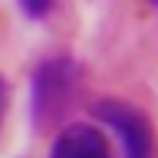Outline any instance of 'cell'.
Here are the masks:
<instances>
[{
    "mask_svg": "<svg viewBox=\"0 0 158 158\" xmlns=\"http://www.w3.org/2000/svg\"><path fill=\"white\" fill-rule=\"evenodd\" d=\"M79 66L66 56L40 63L33 76V118L40 125L59 122L79 96Z\"/></svg>",
    "mask_w": 158,
    "mask_h": 158,
    "instance_id": "1",
    "label": "cell"
},
{
    "mask_svg": "<svg viewBox=\"0 0 158 158\" xmlns=\"http://www.w3.org/2000/svg\"><path fill=\"white\" fill-rule=\"evenodd\" d=\"M155 3H158V0H155Z\"/></svg>",
    "mask_w": 158,
    "mask_h": 158,
    "instance_id": "6",
    "label": "cell"
},
{
    "mask_svg": "<svg viewBox=\"0 0 158 158\" xmlns=\"http://www.w3.org/2000/svg\"><path fill=\"white\" fill-rule=\"evenodd\" d=\"M17 3L23 7V13H27V17H33V20L46 17L49 10H53V0H17Z\"/></svg>",
    "mask_w": 158,
    "mask_h": 158,
    "instance_id": "4",
    "label": "cell"
},
{
    "mask_svg": "<svg viewBox=\"0 0 158 158\" xmlns=\"http://www.w3.org/2000/svg\"><path fill=\"white\" fill-rule=\"evenodd\" d=\"M49 158H109V142L102 138V132L96 125L76 122L56 135Z\"/></svg>",
    "mask_w": 158,
    "mask_h": 158,
    "instance_id": "3",
    "label": "cell"
},
{
    "mask_svg": "<svg viewBox=\"0 0 158 158\" xmlns=\"http://www.w3.org/2000/svg\"><path fill=\"white\" fill-rule=\"evenodd\" d=\"M3 102H7V86H3V79H0V115H3Z\"/></svg>",
    "mask_w": 158,
    "mask_h": 158,
    "instance_id": "5",
    "label": "cell"
},
{
    "mask_svg": "<svg viewBox=\"0 0 158 158\" xmlns=\"http://www.w3.org/2000/svg\"><path fill=\"white\" fill-rule=\"evenodd\" d=\"M96 118L106 122L122 142V155L125 158H148L152 155V128L138 109L118 102V99H102L96 102Z\"/></svg>",
    "mask_w": 158,
    "mask_h": 158,
    "instance_id": "2",
    "label": "cell"
}]
</instances>
